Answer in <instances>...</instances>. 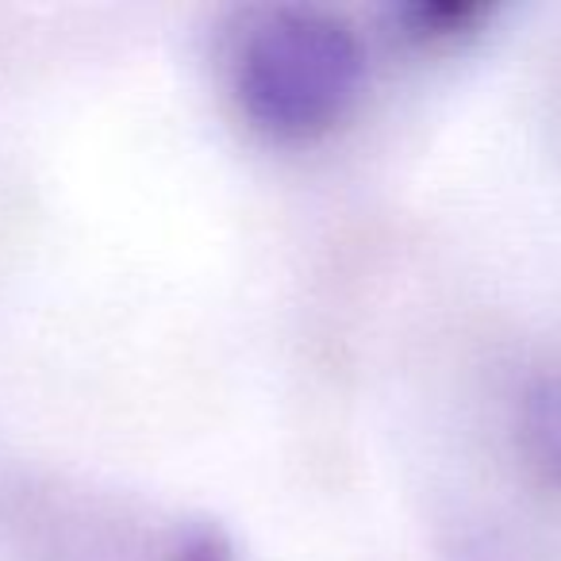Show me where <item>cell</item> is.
<instances>
[{
	"mask_svg": "<svg viewBox=\"0 0 561 561\" xmlns=\"http://www.w3.org/2000/svg\"><path fill=\"white\" fill-rule=\"evenodd\" d=\"M519 450L538 481L561 492V369L538 374L519 397Z\"/></svg>",
	"mask_w": 561,
	"mask_h": 561,
	"instance_id": "cell-1",
	"label": "cell"
}]
</instances>
